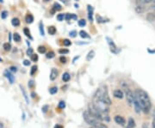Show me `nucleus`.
Listing matches in <instances>:
<instances>
[{
	"label": "nucleus",
	"mask_w": 155,
	"mask_h": 128,
	"mask_svg": "<svg viewBox=\"0 0 155 128\" xmlns=\"http://www.w3.org/2000/svg\"><path fill=\"white\" fill-rule=\"evenodd\" d=\"M134 98L140 107L141 111L145 114H148L152 108V101L148 94L141 89H137L134 92Z\"/></svg>",
	"instance_id": "nucleus-1"
},
{
	"label": "nucleus",
	"mask_w": 155,
	"mask_h": 128,
	"mask_svg": "<svg viewBox=\"0 0 155 128\" xmlns=\"http://www.w3.org/2000/svg\"><path fill=\"white\" fill-rule=\"evenodd\" d=\"M84 120H85V122L89 124L90 126H91V127L94 128H107V126L103 124L100 120H98L97 119H96L95 117H93L90 113H89L88 110L84 112L83 114Z\"/></svg>",
	"instance_id": "nucleus-2"
},
{
	"label": "nucleus",
	"mask_w": 155,
	"mask_h": 128,
	"mask_svg": "<svg viewBox=\"0 0 155 128\" xmlns=\"http://www.w3.org/2000/svg\"><path fill=\"white\" fill-rule=\"evenodd\" d=\"M92 104H93V106H94L98 111L102 112V113H106V114L109 113V110H110V107H109L110 106H109L107 103H105L104 101L102 100L97 94H94V95H93V98H92Z\"/></svg>",
	"instance_id": "nucleus-3"
},
{
	"label": "nucleus",
	"mask_w": 155,
	"mask_h": 128,
	"mask_svg": "<svg viewBox=\"0 0 155 128\" xmlns=\"http://www.w3.org/2000/svg\"><path fill=\"white\" fill-rule=\"evenodd\" d=\"M122 87H123L124 92L126 94V99H127V103L129 105H133L134 99V93H133V91L127 86V84H122Z\"/></svg>",
	"instance_id": "nucleus-4"
},
{
	"label": "nucleus",
	"mask_w": 155,
	"mask_h": 128,
	"mask_svg": "<svg viewBox=\"0 0 155 128\" xmlns=\"http://www.w3.org/2000/svg\"><path fill=\"white\" fill-rule=\"evenodd\" d=\"M106 39H107V40H108V43H109V45L110 46L111 52H112V53H117L119 51H118V48L116 47V46L115 45V43L113 42V40H112L110 38H109V37H107Z\"/></svg>",
	"instance_id": "nucleus-5"
},
{
	"label": "nucleus",
	"mask_w": 155,
	"mask_h": 128,
	"mask_svg": "<svg viewBox=\"0 0 155 128\" xmlns=\"http://www.w3.org/2000/svg\"><path fill=\"white\" fill-rule=\"evenodd\" d=\"M114 120H115V122L116 124H118V125H120V126H124L125 124H126V120H125V119L121 116V115H116L115 118H114Z\"/></svg>",
	"instance_id": "nucleus-6"
},
{
	"label": "nucleus",
	"mask_w": 155,
	"mask_h": 128,
	"mask_svg": "<svg viewBox=\"0 0 155 128\" xmlns=\"http://www.w3.org/2000/svg\"><path fill=\"white\" fill-rule=\"evenodd\" d=\"M58 75H59L58 70L55 69V68H53V69L51 70V73H50V80H51V81H54L56 78H58Z\"/></svg>",
	"instance_id": "nucleus-7"
},
{
	"label": "nucleus",
	"mask_w": 155,
	"mask_h": 128,
	"mask_svg": "<svg viewBox=\"0 0 155 128\" xmlns=\"http://www.w3.org/2000/svg\"><path fill=\"white\" fill-rule=\"evenodd\" d=\"M146 11H147L146 5H136V7H135V11H136V13L141 14V13H144Z\"/></svg>",
	"instance_id": "nucleus-8"
},
{
	"label": "nucleus",
	"mask_w": 155,
	"mask_h": 128,
	"mask_svg": "<svg viewBox=\"0 0 155 128\" xmlns=\"http://www.w3.org/2000/svg\"><path fill=\"white\" fill-rule=\"evenodd\" d=\"M113 95L117 99H122L124 97V94L121 89H115L113 92Z\"/></svg>",
	"instance_id": "nucleus-9"
},
{
	"label": "nucleus",
	"mask_w": 155,
	"mask_h": 128,
	"mask_svg": "<svg viewBox=\"0 0 155 128\" xmlns=\"http://www.w3.org/2000/svg\"><path fill=\"white\" fill-rule=\"evenodd\" d=\"M5 76L6 78H8V80L10 81V83H11V84H14L15 78H14V76H13L11 72H9V71H6L5 72Z\"/></svg>",
	"instance_id": "nucleus-10"
},
{
	"label": "nucleus",
	"mask_w": 155,
	"mask_h": 128,
	"mask_svg": "<svg viewBox=\"0 0 155 128\" xmlns=\"http://www.w3.org/2000/svg\"><path fill=\"white\" fill-rule=\"evenodd\" d=\"M134 127H135V121H134V120L132 119V118H129L128 122H127V127L126 128H134Z\"/></svg>",
	"instance_id": "nucleus-11"
},
{
	"label": "nucleus",
	"mask_w": 155,
	"mask_h": 128,
	"mask_svg": "<svg viewBox=\"0 0 155 128\" xmlns=\"http://www.w3.org/2000/svg\"><path fill=\"white\" fill-rule=\"evenodd\" d=\"M70 78H71V76H70V74H69L68 72H65L63 75H62V80H63L65 83L69 82Z\"/></svg>",
	"instance_id": "nucleus-12"
},
{
	"label": "nucleus",
	"mask_w": 155,
	"mask_h": 128,
	"mask_svg": "<svg viewBox=\"0 0 155 128\" xmlns=\"http://www.w3.org/2000/svg\"><path fill=\"white\" fill-rule=\"evenodd\" d=\"M95 56V52L93 50L90 51L88 53V55H87V57H86V60L87 61H91L93 58H94Z\"/></svg>",
	"instance_id": "nucleus-13"
},
{
	"label": "nucleus",
	"mask_w": 155,
	"mask_h": 128,
	"mask_svg": "<svg viewBox=\"0 0 155 128\" xmlns=\"http://www.w3.org/2000/svg\"><path fill=\"white\" fill-rule=\"evenodd\" d=\"M92 8H91V6L88 5V17H89V20H90V22H92L93 21V18H92Z\"/></svg>",
	"instance_id": "nucleus-14"
},
{
	"label": "nucleus",
	"mask_w": 155,
	"mask_h": 128,
	"mask_svg": "<svg viewBox=\"0 0 155 128\" xmlns=\"http://www.w3.org/2000/svg\"><path fill=\"white\" fill-rule=\"evenodd\" d=\"M11 24H12V26H14V27H18V26H20V21H19V19H18V18H13L12 21H11Z\"/></svg>",
	"instance_id": "nucleus-15"
},
{
	"label": "nucleus",
	"mask_w": 155,
	"mask_h": 128,
	"mask_svg": "<svg viewBox=\"0 0 155 128\" xmlns=\"http://www.w3.org/2000/svg\"><path fill=\"white\" fill-rule=\"evenodd\" d=\"M153 2V0H136V5H147Z\"/></svg>",
	"instance_id": "nucleus-16"
},
{
	"label": "nucleus",
	"mask_w": 155,
	"mask_h": 128,
	"mask_svg": "<svg viewBox=\"0 0 155 128\" xmlns=\"http://www.w3.org/2000/svg\"><path fill=\"white\" fill-rule=\"evenodd\" d=\"M25 20H26V22H27V23H32L34 21V17L31 14H28V15L26 16Z\"/></svg>",
	"instance_id": "nucleus-17"
},
{
	"label": "nucleus",
	"mask_w": 155,
	"mask_h": 128,
	"mask_svg": "<svg viewBox=\"0 0 155 128\" xmlns=\"http://www.w3.org/2000/svg\"><path fill=\"white\" fill-rule=\"evenodd\" d=\"M13 40H14L15 41H17V42H20V41H21V36H20V34L18 33L14 34V35H13Z\"/></svg>",
	"instance_id": "nucleus-18"
},
{
	"label": "nucleus",
	"mask_w": 155,
	"mask_h": 128,
	"mask_svg": "<svg viewBox=\"0 0 155 128\" xmlns=\"http://www.w3.org/2000/svg\"><path fill=\"white\" fill-rule=\"evenodd\" d=\"M56 33V28L55 27H54V26H51L48 28V34H51V35H54V34H55Z\"/></svg>",
	"instance_id": "nucleus-19"
},
{
	"label": "nucleus",
	"mask_w": 155,
	"mask_h": 128,
	"mask_svg": "<svg viewBox=\"0 0 155 128\" xmlns=\"http://www.w3.org/2000/svg\"><path fill=\"white\" fill-rule=\"evenodd\" d=\"M79 35H80L82 38H90V36L88 35V34L86 33L85 31H84V30H81V31L79 32Z\"/></svg>",
	"instance_id": "nucleus-20"
},
{
	"label": "nucleus",
	"mask_w": 155,
	"mask_h": 128,
	"mask_svg": "<svg viewBox=\"0 0 155 128\" xmlns=\"http://www.w3.org/2000/svg\"><path fill=\"white\" fill-rule=\"evenodd\" d=\"M53 9L54 10V11H61V9H62V7L60 4H58V3H54V7H53Z\"/></svg>",
	"instance_id": "nucleus-21"
},
{
	"label": "nucleus",
	"mask_w": 155,
	"mask_h": 128,
	"mask_svg": "<svg viewBox=\"0 0 155 128\" xmlns=\"http://www.w3.org/2000/svg\"><path fill=\"white\" fill-rule=\"evenodd\" d=\"M3 46H4V49H5V51H7V52H8V51L11 50V45L10 44L9 42H7V43H5Z\"/></svg>",
	"instance_id": "nucleus-22"
},
{
	"label": "nucleus",
	"mask_w": 155,
	"mask_h": 128,
	"mask_svg": "<svg viewBox=\"0 0 155 128\" xmlns=\"http://www.w3.org/2000/svg\"><path fill=\"white\" fill-rule=\"evenodd\" d=\"M57 91H58V88L57 87H52L49 89V93L51 95H54V94L57 93Z\"/></svg>",
	"instance_id": "nucleus-23"
},
{
	"label": "nucleus",
	"mask_w": 155,
	"mask_h": 128,
	"mask_svg": "<svg viewBox=\"0 0 155 128\" xmlns=\"http://www.w3.org/2000/svg\"><path fill=\"white\" fill-rule=\"evenodd\" d=\"M20 88H21V89H22V94H23V96H24V98H25V100H26V101H27V102H28V95H27V93H26L25 89H24V88H23V87H22V86H20Z\"/></svg>",
	"instance_id": "nucleus-24"
},
{
	"label": "nucleus",
	"mask_w": 155,
	"mask_h": 128,
	"mask_svg": "<svg viewBox=\"0 0 155 128\" xmlns=\"http://www.w3.org/2000/svg\"><path fill=\"white\" fill-rule=\"evenodd\" d=\"M97 22H99V23H104V22H107L104 18H103V17L99 16V15H97Z\"/></svg>",
	"instance_id": "nucleus-25"
},
{
	"label": "nucleus",
	"mask_w": 155,
	"mask_h": 128,
	"mask_svg": "<svg viewBox=\"0 0 155 128\" xmlns=\"http://www.w3.org/2000/svg\"><path fill=\"white\" fill-rule=\"evenodd\" d=\"M54 56H55V53H54V52H53V51H50V52H48V53H47V58H48V59H53Z\"/></svg>",
	"instance_id": "nucleus-26"
},
{
	"label": "nucleus",
	"mask_w": 155,
	"mask_h": 128,
	"mask_svg": "<svg viewBox=\"0 0 155 128\" xmlns=\"http://www.w3.org/2000/svg\"><path fill=\"white\" fill-rule=\"evenodd\" d=\"M46 47H45L44 46H40L38 47V52L40 53H46Z\"/></svg>",
	"instance_id": "nucleus-27"
},
{
	"label": "nucleus",
	"mask_w": 155,
	"mask_h": 128,
	"mask_svg": "<svg viewBox=\"0 0 155 128\" xmlns=\"http://www.w3.org/2000/svg\"><path fill=\"white\" fill-rule=\"evenodd\" d=\"M23 32H24L25 35H26L27 37H29V38H31V35H30V31H29V29H28V28H23Z\"/></svg>",
	"instance_id": "nucleus-28"
},
{
	"label": "nucleus",
	"mask_w": 155,
	"mask_h": 128,
	"mask_svg": "<svg viewBox=\"0 0 155 128\" xmlns=\"http://www.w3.org/2000/svg\"><path fill=\"white\" fill-rule=\"evenodd\" d=\"M39 28H40V33L41 35H44V29H43V23L41 22L39 24Z\"/></svg>",
	"instance_id": "nucleus-29"
},
{
	"label": "nucleus",
	"mask_w": 155,
	"mask_h": 128,
	"mask_svg": "<svg viewBox=\"0 0 155 128\" xmlns=\"http://www.w3.org/2000/svg\"><path fill=\"white\" fill-rule=\"evenodd\" d=\"M85 24H86V21H85L84 19H81V20L78 21V25H79L80 27H84Z\"/></svg>",
	"instance_id": "nucleus-30"
},
{
	"label": "nucleus",
	"mask_w": 155,
	"mask_h": 128,
	"mask_svg": "<svg viewBox=\"0 0 155 128\" xmlns=\"http://www.w3.org/2000/svg\"><path fill=\"white\" fill-rule=\"evenodd\" d=\"M36 71H37V66H34L31 68V72H30V74H31V76H34L35 75V73L36 72Z\"/></svg>",
	"instance_id": "nucleus-31"
},
{
	"label": "nucleus",
	"mask_w": 155,
	"mask_h": 128,
	"mask_svg": "<svg viewBox=\"0 0 155 128\" xmlns=\"http://www.w3.org/2000/svg\"><path fill=\"white\" fill-rule=\"evenodd\" d=\"M63 44H64V46H71L72 42H71V40H69L68 39H66V40H64Z\"/></svg>",
	"instance_id": "nucleus-32"
},
{
	"label": "nucleus",
	"mask_w": 155,
	"mask_h": 128,
	"mask_svg": "<svg viewBox=\"0 0 155 128\" xmlns=\"http://www.w3.org/2000/svg\"><path fill=\"white\" fill-rule=\"evenodd\" d=\"M7 16H8V12H7V11H2V13H1V17H2L3 19H5L6 17H7Z\"/></svg>",
	"instance_id": "nucleus-33"
},
{
	"label": "nucleus",
	"mask_w": 155,
	"mask_h": 128,
	"mask_svg": "<svg viewBox=\"0 0 155 128\" xmlns=\"http://www.w3.org/2000/svg\"><path fill=\"white\" fill-rule=\"evenodd\" d=\"M64 18H65V15H64V14H59V15L57 16V19H58L59 21H63Z\"/></svg>",
	"instance_id": "nucleus-34"
},
{
	"label": "nucleus",
	"mask_w": 155,
	"mask_h": 128,
	"mask_svg": "<svg viewBox=\"0 0 155 128\" xmlns=\"http://www.w3.org/2000/svg\"><path fill=\"white\" fill-rule=\"evenodd\" d=\"M31 59H32V61L34 62H36L38 60V55H36V54H32L31 55Z\"/></svg>",
	"instance_id": "nucleus-35"
},
{
	"label": "nucleus",
	"mask_w": 155,
	"mask_h": 128,
	"mask_svg": "<svg viewBox=\"0 0 155 128\" xmlns=\"http://www.w3.org/2000/svg\"><path fill=\"white\" fill-rule=\"evenodd\" d=\"M59 53H61V54H67L69 53V51L67 50V49H60L59 50Z\"/></svg>",
	"instance_id": "nucleus-36"
},
{
	"label": "nucleus",
	"mask_w": 155,
	"mask_h": 128,
	"mask_svg": "<svg viewBox=\"0 0 155 128\" xmlns=\"http://www.w3.org/2000/svg\"><path fill=\"white\" fill-rule=\"evenodd\" d=\"M65 107H66V103H65V101H61V102L59 103V107H60L61 109L65 108Z\"/></svg>",
	"instance_id": "nucleus-37"
},
{
	"label": "nucleus",
	"mask_w": 155,
	"mask_h": 128,
	"mask_svg": "<svg viewBox=\"0 0 155 128\" xmlns=\"http://www.w3.org/2000/svg\"><path fill=\"white\" fill-rule=\"evenodd\" d=\"M32 54H33V49L32 48H28V50H27V55L31 56Z\"/></svg>",
	"instance_id": "nucleus-38"
},
{
	"label": "nucleus",
	"mask_w": 155,
	"mask_h": 128,
	"mask_svg": "<svg viewBox=\"0 0 155 128\" xmlns=\"http://www.w3.org/2000/svg\"><path fill=\"white\" fill-rule=\"evenodd\" d=\"M71 18H72V14H67V15L65 16V19H66L67 21H69Z\"/></svg>",
	"instance_id": "nucleus-39"
},
{
	"label": "nucleus",
	"mask_w": 155,
	"mask_h": 128,
	"mask_svg": "<svg viewBox=\"0 0 155 128\" xmlns=\"http://www.w3.org/2000/svg\"><path fill=\"white\" fill-rule=\"evenodd\" d=\"M60 60L61 61V63H67V59L64 56H61V58H60Z\"/></svg>",
	"instance_id": "nucleus-40"
},
{
	"label": "nucleus",
	"mask_w": 155,
	"mask_h": 128,
	"mask_svg": "<svg viewBox=\"0 0 155 128\" xmlns=\"http://www.w3.org/2000/svg\"><path fill=\"white\" fill-rule=\"evenodd\" d=\"M76 34H77V32H76V31H71V32H70V36H71V37H76Z\"/></svg>",
	"instance_id": "nucleus-41"
},
{
	"label": "nucleus",
	"mask_w": 155,
	"mask_h": 128,
	"mask_svg": "<svg viewBox=\"0 0 155 128\" xmlns=\"http://www.w3.org/2000/svg\"><path fill=\"white\" fill-rule=\"evenodd\" d=\"M10 70H11V72H17V67H15V66H11V68H10Z\"/></svg>",
	"instance_id": "nucleus-42"
},
{
	"label": "nucleus",
	"mask_w": 155,
	"mask_h": 128,
	"mask_svg": "<svg viewBox=\"0 0 155 128\" xmlns=\"http://www.w3.org/2000/svg\"><path fill=\"white\" fill-rule=\"evenodd\" d=\"M23 65L26 66H28L30 65V62L28 61V60H24V61H23Z\"/></svg>",
	"instance_id": "nucleus-43"
},
{
	"label": "nucleus",
	"mask_w": 155,
	"mask_h": 128,
	"mask_svg": "<svg viewBox=\"0 0 155 128\" xmlns=\"http://www.w3.org/2000/svg\"><path fill=\"white\" fill-rule=\"evenodd\" d=\"M34 81L33 80H31V81H29L28 82V87H33L34 86Z\"/></svg>",
	"instance_id": "nucleus-44"
},
{
	"label": "nucleus",
	"mask_w": 155,
	"mask_h": 128,
	"mask_svg": "<svg viewBox=\"0 0 155 128\" xmlns=\"http://www.w3.org/2000/svg\"><path fill=\"white\" fill-rule=\"evenodd\" d=\"M152 128H155V115L153 120V122H152Z\"/></svg>",
	"instance_id": "nucleus-45"
},
{
	"label": "nucleus",
	"mask_w": 155,
	"mask_h": 128,
	"mask_svg": "<svg viewBox=\"0 0 155 128\" xmlns=\"http://www.w3.org/2000/svg\"><path fill=\"white\" fill-rule=\"evenodd\" d=\"M54 128H63V126H61V125H59V124H57L54 126Z\"/></svg>",
	"instance_id": "nucleus-46"
},
{
	"label": "nucleus",
	"mask_w": 155,
	"mask_h": 128,
	"mask_svg": "<svg viewBox=\"0 0 155 128\" xmlns=\"http://www.w3.org/2000/svg\"><path fill=\"white\" fill-rule=\"evenodd\" d=\"M48 108V106H45L44 107H42V111L47 112V109Z\"/></svg>",
	"instance_id": "nucleus-47"
},
{
	"label": "nucleus",
	"mask_w": 155,
	"mask_h": 128,
	"mask_svg": "<svg viewBox=\"0 0 155 128\" xmlns=\"http://www.w3.org/2000/svg\"><path fill=\"white\" fill-rule=\"evenodd\" d=\"M0 128H5V125L3 122H0Z\"/></svg>",
	"instance_id": "nucleus-48"
},
{
	"label": "nucleus",
	"mask_w": 155,
	"mask_h": 128,
	"mask_svg": "<svg viewBox=\"0 0 155 128\" xmlns=\"http://www.w3.org/2000/svg\"><path fill=\"white\" fill-rule=\"evenodd\" d=\"M151 9H155V1L153 2V4L152 5V6H151Z\"/></svg>",
	"instance_id": "nucleus-49"
},
{
	"label": "nucleus",
	"mask_w": 155,
	"mask_h": 128,
	"mask_svg": "<svg viewBox=\"0 0 155 128\" xmlns=\"http://www.w3.org/2000/svg\"><path fill=\"white\" fill-rule=\"evenodd\" d=\"M61 2H63L64 4H67L68 3V0H61Z\"/></svg>",
	"instance_id": "nucleus-50"
},
{
	"label": "nucleus",
	"mask_w": 155,
	"mask_h": 128,
	"mask_svg": "<svg viewBox=\"0 0 155 128\" xmlns=\"http://www.w3.org/2000/svg\"><path fill=\"white\" fill-rule=\"evenodd\" d=\"M0 2H2V3H3V0H0Z\"/></svg>",
	"instance_id": "nucleus-51"
},
{
	"label": "nucleus",
	"mask_w": 155,
	"mask_h": 128,
	"mask_svg": "<svg viewBox=\"0 0 155 128\" xmlns=\"http://www.w3.org/2000/svg\"><path fill=\"white\" fill-rule=\"evenodd\" d=\"M91 128H94V127H91Z\"/></svg>",
	"instance_id": "nucleus-52"
}]
</instances>
